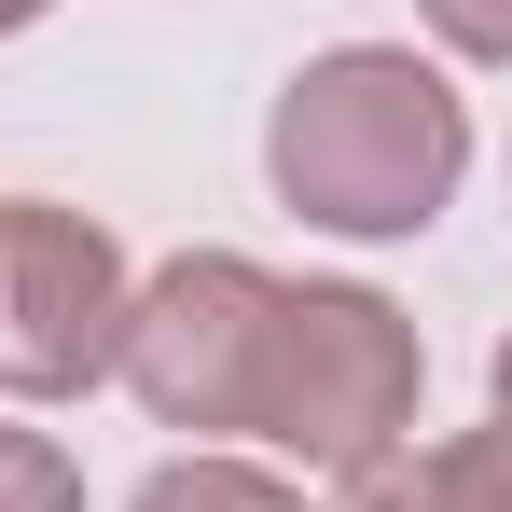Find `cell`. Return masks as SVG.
Returning <instances> with one entry per match:
<instances>
[{
  "mask_svg": "<svg viewBox=\"0 0 512 512\" xmlns=\"http://www.w3.org/2000/svg\"><path fill=\"white\" fill-rule=\"evenodd\" d=\"M471 167V97L429 70L416 42H333L305 56L263 111V180L291 222H319L346 250H402L457 208Z\"/></svg>",
  "mask_w": 512,
  "mask_h": 512,
  "instance_id": "obj_1",
  "label": "cell"
},
{
  "mask_svg": "<svg viewBox=\"0 0 512 512\" xmlns=\"http://www.w3.org/2000/svg\"><path fill=\"white\" fill-rule=\"evenodd\" d=\"M416 388H429V346L388 291L360 277H291L277 291V360H263V416L250 443L305 457L319 485H360L416 443Z\"/></svg>",
  "mask_w": 512,
  "mask_h": 512,
  "instance_id": "obj_2",
  "label": "cell"
},
{
  "mask_svg": "<svg viewBox=\"0 0 512 512\" xmlns=\"http://www.w3.org/2000/svg\"><path fill=\"white\" fill-rule=\"evenodd\" d=\"M277 291L291 277H263L250 250H180L139 277V305H125V388H139V416L153 429H194V443H250L263 416V360H277Z\"/></svg>",
  "mask_w": 512,
  "mask_h": 512,
  "instance_id": "obj_3",
  "label": "cell"
},
{
  "mask_svg": "<svg viewBox=\"0 0 512 512\" xmlns=\"http://www.w3.org/2000/svg\"><path fill=\"white\" fill-rule=\"evenodd\" d=\"M125 305H139V277H125L97 208L0 194V402H84V388H111Z\"/></svg>",
  "mask_w": 512,
  "mask_h": 512,
  "instance_id": "obj_4",
  "label": "cell"
},
{
  "mask_svg": "<svg viewBox=\"0 0 512 512\" xmlns=\"http://www.w3.org/2000/svg\"><path fill=\"white\" fill-rule=\"evenodd\" d=\"M346 512H512V416L443 429V443H402L388 471H360Z\"/></svg>",
  "mask_w": 512,
  "mask_h": 512,
  "instance_id": "obj_5",
  "label": "cell"
},
{
  "mask_svg": "<svg viewBox=\"0 0 512 512\" xmlns=\"http://www.w3.org/2000/svg\"><path fill=\"white\" fill-rule=\"evenodd\" d=\"M125 512H319L291 471H263V457H236V443H194V457H167L153 485Z\"/></svg>",
  "mask_w": 512,
  "mask_h": 512,
  "instance_id": "obj_6",
  "label": "cell"
},
{
  "mask_svg": "<svg viewBox=\"0 0 512 512\" xmlns=\"http://www.w3.org/2000/svg\"><path fill=\"white\" fill-rule=\"evenodd\" d=\"M0 512H84V471L56 429H14L0 416Z\"/></svg>",
  "mask_w": 512,
  "mask_h": 512,
  "instance_id": "obj_7",
  "label": "cell"
},
{
  "mask_svg": "<svg viewBox=\"0 0 512 512\" xmlns=\"http://www.w3.org/2000/svg\"><path fill=\"white\" fill-rule=\"evenodd\" d=\"M429 42L443 56H471V70H512V0H416Z\"/></svg>",
  "mask_w": 512,
  "mask_h": 512,
  "instance_id": "obj_8",
  "label": "cell"
},
{
  "mask_svg": "<svg viewBox=\"0 0 512 512\" xmlns=\"http://www.w3.org/2000/svg\"><path fill=\"white\" fill-rule=\"evenodd\" d=\"M42 14H56V0H0V42H14V28H42Z\"/></svg>",
  "mask_w": 512,
  "mask_h": 512,
  "instance_id": "obj_9",
  "label": "cell"
},
{
  "mask_svg": "<svg viewBox=\"0 0 512 512\" xmlns=\"http://www.w3.org/2000/svg\"><path fill=\"white\" fill-rule=\"evenodd\" d=\"M485 388H499V416H512V333H499V360H485Z\"/></svg>",
  "mask_w": 512,
  "mask_h": 512,
  "instance_id": "obj_10",
  "label": "cell"
}]
</instances>
